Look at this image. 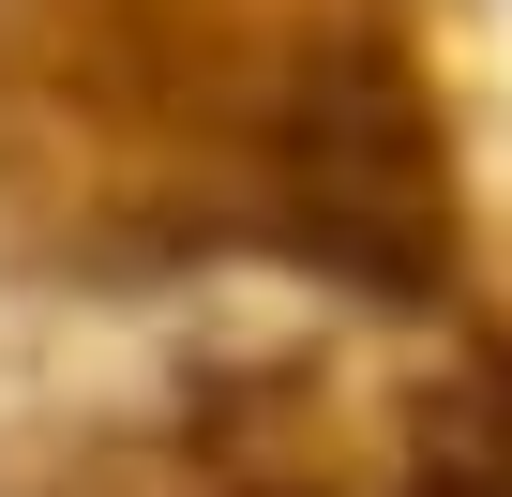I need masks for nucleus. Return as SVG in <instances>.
Instances as JSON below:
<instances>
[{
    "label": "nucleus",
    "instance_id": "nucleus-1",
    "mask_svg": "<svg viewBox=\"0 0 512 497\" xmlns=\"http://www.w3.org/2000/svg\"><path fill=\"white\" fill-rule=\"evenodd\" d=\"M272 166H287V241H302V257H332L362 287H422L452 257V196H437V151H422L392 61L347 46L332 76H302Z\"/></svg>",
    "mask_w": 512,
    "mask_h": 497
},
{
    "label": "nucleus",
    "instance_id": "nucleus-2",
    "mask_svg": "<svg viewBox=\"0 0 512 497\" xmlns=\"http://www.w3.org/2000/svg\"><path fill=\"white\" fill-rule=\"evenodd\" d=\"M407 497H512V362H467L407 407Z\"/></svg>",
    "mask_w": 512,
    "mask_h": 497
}]
</instances>
